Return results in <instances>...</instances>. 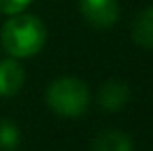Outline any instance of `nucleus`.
Here are the masks:
<instances>
[{
    "instance_id": "obj_1",
    "label": "nucleus",
    "mask_w": 153,
    "mask_h": 151,
    "mask_svg": "<svg viewBox=\"0 0 153 151\" xmlns=\"http://www.w3.org/2000/svg\"><path fill=\"white\" fill-rule=\"evenodd\" d=\"M47 39V29L37 16L14 14L2 27V45L12 56L27 58L43 49Z\"/></svg>"
},
{
    "instance_id": "obj_2",
    "label": "nucleus",
    "mask_w": 153,
    "mask_h": 151,
    "mask_svg": "<svg viewBox=\"0 0 153 151\" xmlns=\"http://www.w3.org/2000/svg\"><path fill=\"white\" fill-rule=\"evenodd\" d=\"M47 101L56 114L74 118L85 113L89 105V91L78 78H60L49 85Z\"/></svg>"
},
{
    "instance_id": "obj_3",
    "label": "nucleus",
    "mask_w": 153,
    "mask_h": 151,
    "mask_svg": "<svg viewBox=\"0 0 153 151\" xmlns=\"http://www.w3.org/2000/svg\"><path fill=\"white\" fill-rule=\"evenodd\" d=\"M79 10L87 23L107 29L118 19V0H79Z\"/></svg>"
},
{
    "instance_id": "obj_4",
    "label": "nucleus",
    "mask_w": 153,
    "mask_h": 151,
    "mask_svg": "<svg viewBox=\"0 0 153 151\" xmlns=\"http://www.w3.org/2000/svg\"><path fill=\"white\" fill-rule=\"evenodd\" d=\"M23 81H25V72L19 62L12 58L0 62V95L2 97L16 95L22 89Z\"/></svg>"
},
{
    "instance_id": "obj_5",
    "label": "nucleus",
    "mask_w": 153,
    "mask_h": 151,
    "mask_svg": "<svg viewBox=\"0 0 153 151\" xmlns=\"http://www.w3.org/2000/svg\"><path fill=\"white\" fill-rule=\"evenodd\" d=\"M130 99V89L124 81L120 79H111V81L103 83L99 89V105L105 110H118Z\"/></svg>"
},
{
    "instance_id": "obj_6",
    "label": "nucleus",
    "mask_w": 153,
    "mask_h": 151,
    "mask_svg": "<svg viewBox=\"0 0 153 151\" xmlns=\"http://www.w3.org/2000/svg\"><path fill=\"white\" fill-rule=\"evenodd\" d=\"M132 39L143 49H153V6L140 12L132 23Z\"/></svg>"
},
{
    "instance_id": "obj_7",
    "label": "nucleus",
    "mask_w": 153,
    "mask_h": 151,
    "mask_svg": "<svg viewBox=\"0 0 153 151\" xmlns=\"http://www.w3.org/2000/svg\"><path fill=\"white\" fill-rule=\"evenodd\" d=\"M93 151H134V147L126 134L118 130H105L95 136Z\"/></svg>"
},
{
    "instance_id": "obj_8",
    "label": "nucleus",
    "mask_w": 153,
    "mask_h": 151,
    "mask_svg": "<svg viewBox=\"0 0 153 151\" xmlns=\"http://www.w3.org/2000/svg\"><path fill=\"white\" fill-rule=\"evenodd\" d=\"M22 141L19 128L10 120H0V151H16Z\"/></svg>"
},
{
    "instance_id": "obj_9",
    "label": "nucleus",
    "mask_w": 153,
    "mask_h": 151,
    "mask_svg": "<svg viewBox=\"0 0 153 151\" xmlns=\"http://www.w3.org/2000/svg\"><path fill=\"white\" fill-rule=\"evenodd\" d=\"M31 2L33 0H0V12L8 16H14V14L23 12Z\"/></svg>"
}]
</instances>
